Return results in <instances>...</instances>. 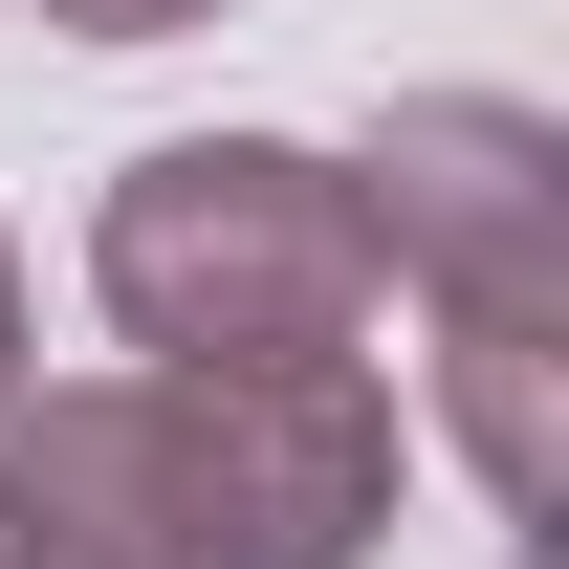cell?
Here are the masks:
<instances>
[{
	"label": "cell",
	"mask_w": 569,
	"mask_h": 569,
	"mask_svg": "<svg viewBox=\"0 0 569 569\" xmlns=\"http://www.w3.org/2000/svg\"><path fill=\"white\" fill-rule=\"evenodd\" d=\"M372 526H395V395L351 351L0 395V569H351Z\"/></svg>",
	"instance_id": "6da1fadb"
},
{
	"label": "cell",
	"mask_w": 569,
	"mask_h": 569,
	"mask_svg": "<svg viewBox=\"0 0 569 569\" xmlns=\"http://www.w3.org/2000/svg\"><path fill=\"white\" fill-rule=\"evenodd\" d=\"M351 198H372V263L438 307V395H460L482 503L548 526V482H569V132L503 88H417L351 153Z\"/></svg>",
	"instance_id": "7a4b0ae2"
},
{
	"label": "cell",
	"mask_w": 569,
	"mask_h": 569,
	"mask_svg": "<svg viewBox=\"0 0 569 569\" xmlns=\"http://www.w3.org/2000/svg\"><path fill=\"white\" fill-rule=\"evenodd\" d=\"M88 284H110V329H132L153 372H307L372 329V198L351 153L307 132H176L110 176V219H88Z\"/></svg>",
	"instance_id": "3957f363"
},
{
	"label": "cell",
	"mask_w": 569,
	"mask_h": 569,
	"mask_svg": "<svg viewBox=\"0 0 569 569\" xmlns=\"http://www.w3.org/2000/svg\"><path fill=\"white\" fill-rule=\"evenodd\" d=\"M44 22H88V44H176V22H219V0H44Z\"/></svg>",
	"instance_id": "277c9868"
},
{
	"label": "cell",
	"mask_w": 569,
	"mask_h": 569,
	"mask_svg": "<svg viewBox=\"0 0 569 569\" xmlns=\"http://www.w3.org/2000/svg\"><path fill=\"white\" fill-rule=\"evenodd\" d=\"M0 395H22V241H0Z\"/></svg>",
	"instance_id": "5b68a950"
}]
</instances>
